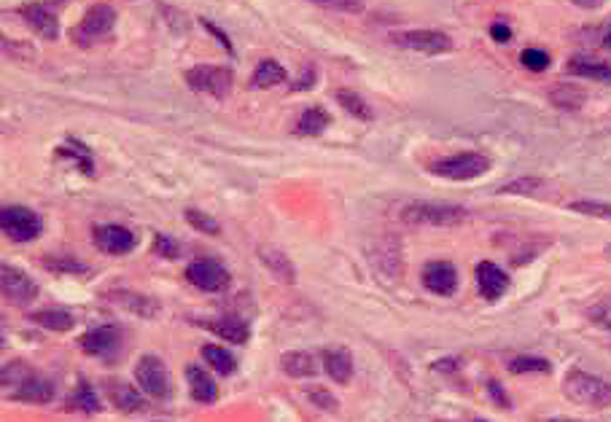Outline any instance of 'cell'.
Listing matches in <instances>:
<instances>
[{"instance_id": "obj_32", "label": "cell", "mask_w": 611, "mask_h": 422, "mask_svg": "<svg viewBox=\"0 0 611 422\" xmlns=\"http://www.w3.org/2000/svg\"><path fill=\"white\" fill-rule=\"evenodd\" d=\"M186 221H189L197 232H205V235H219V232H221V227H219L216 219H211V216H205V213H199V210H194V207L186 210Z\"/></svg>"}, {"instance_id": "obj_45", "label": "cell", "mask_w": 611, "mask_h": 422, "mask_svg": "<svg viewBox=\"0 0 611 422\" xmlns=\"http://www.w3.org/2000/svg\"><path fill=\"white\" fill-rule=\"evenodd\" d=\"M487 387H490V393H493V398H495V401H501V406H506V409H509V398L503 395V390L498 387V382H490Z\"/></svg>"}, {"instance_id": "obj_17", "label": "cell", "mask_w": 611, "mask_h": 422, "mask_svg": "<svg viewBox=\"0 0 611 422\" xmlns=\"http://www.w3.org/2000/svg\"><path fill=\"white\" fill-rule=\"evenodd\" d=\"M566 70L571 76H579V78H590V81H598V84H611V65L603 62V60H595V57H571Z\"/></svg>"}, {"instance_id": "obj_39", "label": "cell", "mask_w": 611, "mask_h": 422, "mask_svg": "<svg viewBox=\"0 0 611 422\" xmlns=\"http://www.w3.org/2000/svg\"><path fill=\"white\" fill-rule=\"evenodd\" d=\"M520 62H523L528 70L542 73V70H547V68H550V54H547V52H542V49H526V52L520 54Z\"/></svg>"}, {"instance_id": "obj_26", "label": "cell", "mask_w": 611, "mask_h": 422, "mask_svg": "<svg viewBox=\"0 0 611 422\" xmlns=\"http://www.w3.org/2000/svg\"><path fill=\"white\" fill-rule=\"evenodd\" d=\"M30 321H36L38 326H44L49 331H70L73 329V318L65 309H41V312H33Z\"/></svg>"}, {"instance_id": "obj_2", "label": "cell", "mask_w": 611, "mask_h": 422, "mask_svg": "<svg viewBox=\"0 0 611 422\" xmlns=\"http://www.w3.org/2000/svg\"><path fill=\"white\" fill-rule=\"evenodd\" d=\"M401 219L413 227H458L469 219V210L439 202H413L401 210Z\"/></svg>"}, {"instance_id": "obj_1", "label": "cell", "mask_w": 611, "mask_h": 422, "mask_svg": "<svg viewBox=\"0 0 611 422\" xmlns=\"http://www.w3.org/2000/svg\"><path fill=\"white\" fill-rule=\"evenodd\" d=\"M563 393L579 406H590V409L611 406V382H606L595 374H587L582 369H571L566 374Z\"/></svg>"}, {"instance_id": "obj_11", "label": "cell", "mask_w": 611, "mask_h": 422, "mask_svg": "<svg viewBox=\"0 0 611 422\" xmlns=\"http://www.w3.org/2000/svg\"><path fill=\"white\" fill-rule=\"evenodd\" d=\"M81 347H84V353H89L94 358L111 361L122 353L125 337L117 326H100V329H92L89 334L81 337Z\"/></svg>"}, {"instance_id": "obj_8", "label": "cell", "mask_w": 611, "mask_h": 422, "mask_svg": "<svg viewBox=\"0 0 611 422\" xmlns=\"http://www.w3.org/2000/svg\"><path fill=\"white\" fill-rule=\"evenodd\" d=\"M390 41L401 49H413V52H423V54L453 52L450 36L439 33V30H404V33H393Z\"/></svg>"}, {"instance_id": "obj_41", "label": "cell", "mask_w": 611, "mask_h": 422, "mask_svg": "<svg viewBox=\"0 0 611 422\" xmlns=\"http://www.w3.org/2000/svg\"><path fill=\"white\" fill-rule=\"evenodd\" d=\"M154 253H162L165 259H175V243L167 237V235H157V243H154Z\"/></svg>"}, {"instance_id": "obj_9", "label": "cell", "mask_w": 611, "mask_h": 422, "mask_svg": "<svg viewBox=\"0 0 611 422\" xmlns=\"http://www.w3.org/2000/svg\"><path fill=\"white\" fill-rule=\"evenodd\" d=\"M0 288H4L6 301L14 307H28L38 296V285L22 269L9 267V264L0 267Z\"/></svg>"}, {"instance_id": "obj_14", "label": "cell", "mask_w": 611, "mask_h": 422, "mask_svg": "<svg viewBox=\"0 0 611 422\" xmlns=\"http://www.w3.org/2000/svg\"><path fill=\"white\" fill-rule=\"evenodd\" d=\"M423 283L431 293L450 296L458 288V272L450 261H431L423 269Z\"/></svg>"}, {"instance_id": "obj_4", "label": "cell", "mask_w": 611, "mask_h": 422, "mask_svg": "<svg viewBox=\"0 0 611 422\" xmlns=\"http://www.w3.org/2000/svg\"><path fill=\"white\" fill-rule=\"evenodd\" d=\"M0 229H4V235L14 243H30L44 232V224L38 213H33L30 207L12 204V207L0 210Z\"/></svg>"}, {"instance_id": "obj_22", "label": "cell", "mask_w": 611, "mask_h": 422, "mask_svg": "<svg viewBox=\"0 0 611 422\" xmlns=\"http://www.w3.org/2000/svg\"><path fill=\"white\" fill-rule=\"evenodd\" d=\"M283 81H285V68L275 60H261L259 68L253 70L251 86L253 89H269V86H277Z\"/></svg>"}, {"instance_id": "obj_50", "label": "cell", "mask_w": 611, "mask_h": 422, "mask_svg": "<svg viewBox=\"0 0 611 422\" xmlns=\"http://www.w3.org/2000/svg\"><path fill=\"white\" fill-rule=\"evenodd\" d=\"M474 422H487V419H474Z\"/></svg>"}, {"instance_id": "obj_49", "label": "cell", "mask_w": 611, "mask_h": 422, "mask_svg": "<svg viewBox=\"0 0 611 422\" xmlns=\"http://www.w3.org/2000/svg\"><path fill=\"white\" fill-rule=\"evenodd\" d=\"M606 46L611 49V28H608V33H606Z\"/></svg>"}, {"instance_id": "obj_20", "label": "cell", "mask_w": 611, "mask_h": 422, "mask_svg": "<svg viewBox=\"0 0 611 422\" xmlns=\"http://www.w3.org/2000/svg\"><path fill=\"white\" fill-rule=\"evenodd\" d=\"M259 259H261L264 267H269L272 275L280 277L283 283H293V280H296V269H293L291 259H288L283 251H277V248H259Z\"/></svg>"}, {"instance_id": "obj_42", "label": "cell", "mask_w": 611, "mask_h": 422, "mask_svg": "<svg viewBox=\"0 0 611 422\" xmlns=\"http://www.w3.org/2000/svg\"><path fill=\"white\" fill-rule=\"evenodd\" d=\"M202 28H205V30H208V33H211V36H213V38L219 41V46H221V49H227L229 54H235V49H232V41H229V38H227V36H224V33H221V30H219V28H216L213 22H208V20H202Z\"/></svg>"}, {"instance_id": "obj_47", "label": "cell", "mask_w": 611, "mask_h": 422, "mask_svg": "<svg viewBox=\"0 0 611 422\" xmlns=\"http://www.w3.org/2000/svg\"><path fill=\"white\" fill-rule=\"evenodd\" d=\"M313 401H321V403H324V409H337V401H334V398H329L326 393H313Z\"/></svg>"}, {"instance_id": "obj_44", "label": "cell", "mask_w": 611, "mask_h": 422, "mask_svg": "<svg viewBox=\"0 0 611 422\" xmlns=\"http://www.w3.org/2000/svg\"><path fill=\"white\" fill-rule=\"evenodd\" d=\"M490 36L495 38V44H509V38H512V30H509L503 22H498V25L490 28Z\"/></svg>"}, {"instance_id": "obj_30", "label": "cell", "mask_w": 611, "mask_h": 422, "mask_svg": "<svg viewBox=\"0 0 611 422\" xmlns=\"http://www.w3.org/2000/svg\"><path fill=\"white\" fill-rule=\"evenodd\" d=\"M68 409H78V411H97L100 409V401L92 390V385L81 382L78 390L68 398Z\"/></svg>"}, {"instance_id": "obj_10", "label": "cell", "mask_w": 611, "mask_h": 422, "mask_svg": "<svg viewBox=\"0 0 611 422\" xmlns=\"http://www.w3.org/2000/svg\"><path fill=\"white\" fill-rule=\"evenodd\" d=\"M186 280L194 288H199V291L216 293V291H224L229 285V272L219 261H213V259H199V261H191L189 264Z\"/></svg>"}, {"instance_id": "obj_5", "label": "cell", "mask_w": 611, "mask_h": 422, "mask_svg": "<svg viewBox=\"0 0 611 422\" xmlns=\"http://www.w3.org/2000/svg\"><path fill=\"white\" fill-rule=\"evenodd\" d=\"M232 70L229 68H219V65H197L186 70V84L194 92H205L216 100H224L232 92Z\"/></svg>"}, {"instance_id": "obj_3", "label": "cell", "mask_w": 611, "mask_h": 422, "mask_svg": "<svg viewBox=\"0 0 611 422\" xmlns=\"http://www.w3.org/2000/svg\"><path fill=\"white\" fill-rule=\"evenodd\" d=\"M490 170V159L477 154V151H463V154H453L447 159H439L431 164V172L447 180H471L479 178Z\"/></svg>"}, {"instance_id": "obj_29", "label": "cell", "mask_w": 611, "mask_h": 422, "mask_svg": "<svg viewBox=\"0 0 611 422\" xmlns=\"http://www.w3.org/2000/svg\"><path fill=\"white\" fill-rule=\"evenodd\" d=\"M60 156H73L76 164H78L86 175H92V170H94V164H92V151H89L84 143L73 140V138H68V143L60 148Z\"/></svg>"}, {"instance_id": "obj_37", "label": "cell", "mask_w": 611, "mask_h": 422, "mask_svg": "<svg viewBox=\"0 0 611 422\" xmlns=\"http://www.w3.org/2000/svg\"><path fill=\"white\" fill-rule=\"evenodd\" d=\"M552 102L558 105V108H579V105L584 102V94L579 89L560 86V89L552 92Z\"/></svg>"}, {"instance_id": "obj_18", "label": "cell", "mask_w": 611, "mask_h": 422, "mask_svg": "<svg viewBox=\"0 0 611 422\" xmlns=\"http://www.w3.org/2000/svg\"><path fill=\"white\" fill-rule=\"evenodd\" d=\"M324 369H326V374H329L334 382L348 385L350 377H353V355H350L345 347L326 350V353H324Z\"/></svg>"}, {"instance_id": "obj_24", "label": "cell", "mask_w": 611, "mask_h": 422, "mask_svg": "<svg viewBox=\"0 0 611 422\" xmlns=\"http://www.w3.org/2000/svg\"><path fill=\"white\" fill-rule=\"evenodd\" d=\"M332 124V116L324 111V108H308L304 111L301 116H299V122H296V132L299 135H321L326 127Z\"/></svg>"}, {"instance_id": "obj_40", "label": "cell", "mask_w": 611, "mask_h": 422, "mask_svg": "<svg viewBox=\"0 0 611 422\" xmlns=\"http://www.w3.org/2000/svg\"><path fill=\"white\" fill-rule=\"evenodd\" d=\"M44 267H46V269H54V272H86L84 264H78V261H65V259H46Z\"/></svg>"}, {"instance_id": "obj_15", "label": "cell", "mask_w": 611, "mask_h": 422, "mask_svg": "<svg viewBox=\"0 0 611 422\" xmlns=\"http://www.w3.org/2000/svg\"><path fill=\"white\" fill-rule=\"evenodd\" d=\"M477 288L487 301H495L503 296V291L509 288V277L503 269H498L493 261H479L477 264Z\"/></svg>"}, {"instance_id": "obj_33", "label": "cell", "mask_w": 611, "mask_h": 422, "mask_svg": "<svg viewBox=\"0 0 611 422\" xmlns=\"http://www.w3.org/2000/svg\"><path fill=\"white\" fill-rule=\"evenodd\" d=\"M542 186H544V180L531 175V178H518L512 183L501 186L498 194H536V191H542Z\"/></svg>"}, {"instance_id": "obj_36", "label": "cell", "mask_w": 611, "mask_h": 422, "mask_svg": "<svg viewBox=\"0 0 611 422\" xmlns=\"http://www.w3.org/2000/svg\"><path fill=\"white\" fill-rule=\"evenodd\" d=\"M310 4L329 9V12H340V14H361L364 12L361 0H310Z\"/></svg>"}, {"instance_id": "obj_7", "label": "cell", "mask_w": 611, "mask_h": 422, "mask_svg": "<svg viewBox=\"0 0 611 422\" xmlns=\"http://www.w3.org/2000/svg\"><path fill=\"white\" fill-rule=\"evenodd\" d=\"M135 379L141 390L151 398H170L173 395V379L162 358L157 355H143L135 366Z\"/></svg>"}, {"instance_id": "obj_31", "label": "cell", "mask_w": 611, "mask_h": 422, "mask_svg": "<svg viewBox=\"0 0 611 422\" xmlns=\"http://www.w3.org/2000/svg\"><path fill=\"white\" fill-rule=\"evenodd\" d=\"M571 213H582V216H592V219H606L611 221V204L606 202H595V199H579L568 204Z\"/></svg>"}, {"instance_id": "obj_23", "label": "cell", "mask_w": 611, "mask_h": 422, "mask_svg": "<svg viewBox=\"0 0 611 422\" xmlns=\"http://www.w3.org/2000/svg\"><path fill=\"white\" fill-rule=\"evenodd\" d=\"M208 329L216 337H221V339H227L232 345H243L248 339V326L240 318H219V321H211Z\"/></svg>"}, {"instance_id": "obj_35", "label": "cell", "mask_w": 611, "mask_h": 422, "mask_svg": "<svg viewBox=\"0 0 611 422\" xmlns=\"http://www.w3.org/2000/svg\"><path fill=\"white\" fill-rule=\"evenodd\" d=\"M117 299V304H125V307H130L133 312H138V315H157V304L154 301H149L146 296H130V293H114Z\"/></svg>"}, {"instance_id": "obj_6", "label": "cell", "mask_w": 611, "mask_h": 422, "mask_svg": "<svg viewBox=\"0 0 611 422\" xmlns=\"http://www.w3.org/2000/svg\"><path fill=\"white\" fill-rule=\"evenodd\" d=\"M114 25H117V12H114L111 6H106V4H97V6H92V9L84 14L81 25L70 33V36H73V44H78V46H92L94 41L111 36Z\"/></svg>"}, {"instance_id": "obj_34", "label": "cell", "mask_w": 611, "mask_h": 422, "mask_svg": "<svg viewBox=\"0 0 611 422\" xmlns=\"http://www.w3.org/2000/svg\"><path fill=\"white\" fill-rule=\"evenodd\" d=\"M550 361L544 358H528V355H520V358H512L509 361V371L512 374H526V371H550Z\"/></svg>"}, {"instance_id": "obj_16", "label": "cell", "mask_w": 611, "mask_h": 422, "mask_svg": "<svg viewBox=\"0 0 611 422\" xmlns=\"http://www.w3.org/2000/svg\"><path fill=\"white\" fill-rule=\"evenodd\" d=\"M14 401H25V403H49L54 398V385L46 377L30 374L20 382V390L12 393Z\"/></svg>"}, {"instance_id": "obj_38", "label": "cell", "mask_w": 611, "mask_h": 422, "mask_svg": "<svg viewBox=\"0 0 611 422\" xmlns=\"http://www.w3.org/2000/svg\"><path fill=\"white\" fill-rule=\"evenodd\" d=\"M590 321L606 331H611V296L600 299L592 309H590Z\"/></svg>"}, {"instance_id": "obj_48", "label": "cell", "mask_w": 611, "mask_h": 422, "mask_svg": "<svg viewBox=\"0 0 611 422\" xmlns=\"http://www.w3.org/2000/svg\"><path fill=\"white\" fill-rule=\"evenodd\" d=\"M547 422H579V419H566V417H555V419H547Z\"/></svg>"}, {"instance_id": "obj_43", "label": "cell", "mask_w": 611, "mask_h": 422, "mask_svg": "<svg viewBox=\"0 0 611 422\" xmlns=\"http://www.w3.org/2000/svg\"><path fill=\"white\" fill-rule=\"evenodd\" d=\"M313 81H316V68L313 65H304V76L291 86L293 92H301V89H310L313 86Z\"/></svg>"}, {"instance_id": "obj_27", "label": "cell", "mask_w": 611, "mask_h": 422, "mask_svg": "<svg viewBox=\"0 0 611 422\" xmlns=\"http://www.w3.org/2000/svg\"><path fill=\"white\" fill-rule=\"evenodd\" d=\"M337 102L342 105V108H345L350 116H356V119H361V122H372V116H374L372 108L364 102V97H358L356 92L340 89V92H337Z\"/></svg>"}, {"instance_id": "obj_13", "label": "cell", "mask_w": 611, "mask_h": 422, "mask_svg": "<svg viewBox=\"0 0 611 422\" xmlns=\"http://www.w3.org/2000/svg\"><path fill=\"white\" fill-rule=\"evenodd\" d=\"M22 20L28 28H33V33H38L44 41H54L60 36V22H57V14L49 4H30V6H22L20 9Z\"/></svg>"}, {"instance_id": "obj_12", "label": "cell", "mask_w": 611, "mask_h": 422, "mask_svg": "<svg viewBox=\"0 0 611 422\" xmlns=\"http://www.w3.org/2000/svg\"><path fill=\"white\" fill-rule=\"evenodd\" d=\"M94 245L109 253V256H125L135 248V235L119 224H103V227H94Z\"/></svg>"}, {"instance_id": "obj_28", "label": "cell", "mask_w": 611, "mask_h": 422, "mask_svg": "<svg viewBox=\"0 0 611 422\" xmlns=\"http://www.w3.org/2000/svg\"><path fill=\"white\" fill-rule=\"evenodd\" d=\"M202 355H205V361L211 363V369H213V371H219L221 377H229V374H235V371H237V363H235V358H232L227 350L216 347V345L202 347Z\"/></svg>"}, {"instance_id": "obj_46", "label": "cell", "mask_w": 611, "mask_h": 422, "mask_svg": "<svg viewBox=\"0 0 611 422\" xmlns=\"http://www.w3.org/2000/svg\"><path fill=\"white\" fill-rule=\"evenodd\" d=\"M571 4H576L579 9H600L606 0H571Z\"/></svg>"}, {"instance_id": "obj_19", "label": "cell", "mask_w": 611, "mask_h": 422, "mask_svg": "<svg viewBox=\"0 0 611 422\" xmlns=\"http://www.w3.org/2000/svg\"><path fill=\"white\" fill-rule=\"evenodd\" d=\"M186 377H189V387H191V398L199 401V403H213L219 398V387L216 382L205 374V369L199 366H189L186 369Z\"/></svg>"}, {"instance_id": "obj_21", "label": "cell", "mask_w": 611, "mask_h": 422, "mask_svg": "<svg viewBox=\"0 0 611 422\" xmlns=\"http://www.w3.org/2000/svg\"><path fill=\"white\" fill-rule=\"evenodd\" d=\"M280 369L288 377H316V371H318L316 358L310 353H285L280 358Z\"/></svg>"}, {"instance_id": "obj_25", "label": "cell", "mask_w": 611, "mask_h": 422, "mask_svg": "<svg viewBox=\"0 0 611 422\" xmlns=\"http://www.w3.org/2000/svg\"><path fill=\"white\" fill-rule=\"evenodd\" d=\"M109 395L117 403V409H125V411H141V409H146V401L130 385H125V382H111L109 385Z\"/></svg>"}]
</instances>
